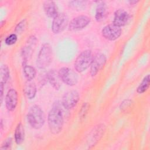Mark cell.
<instances>
[{
	"instance_id": "2",
	"label": "cell",
	"mask_w": 150,
	"mask_h": 150,
	"mask_svg": "<svg viewBox=\"0 0 150 150\" xmlns=\"http://www.w3.org/2000/svg\"><path fill=\"white\" fill-rule=\"evenodd\" d=\"M26 118L29 125L35 129L41 128L45 122L44 112L38 105H33L30 107Z\"/></svg>"
},
{
	"instance_id": "30",
	"label": "cell",
	"mask_w": 150,
	"mask_h": 150,
	"mask_svg": "<svg viewBox=\"0 0 150 150\" xmlns=\"http://www.w3.org/2000/svg\"><path fill=\"white\" fill-rule=\"evenodd\" d=\"M130 5H135L137 4L138 2H139V1H128Z\"/></svg>"
},
{
	"instance_id": "15",
	"label": "cell",
	"mask_w": 150,
	"mask_h": 150,
	"mask_svg": "<svg viewBox=\"0 0 150 150\" xmlns=\"http://www.w3.org/2000/svg\"><path fill=\"white\" fill-rule=\"evenodd\" d=\"M46 78L47 81L54 89L57 90H59L62 84L58 72L57 73L54 70H50L47 73Z\"/></svg>"
},
{
	"instance_id": "26",
	"label": "cell",
	"mask_w": 150,
	"mask_h": 150,
	"mask_svg": "<svg viewBox=\"0 0 150 150\" xmlns=\"http://www.w3.org/2000/svg\"><path fill=\"white\" fill-rule=\"evenodd\" d=\"M26 26V21L25 19H23L20 22H19L17 25L15 27V32L16 33H21L25 29Z\"/></svg>"
},
{
	"instance_id": "28",
	"label": "cell",
	"mask_w": 150,
	"mask_h": 150,
	"mask_svg": "<svg viewBox=\"0 0 150 150\" xmlns=\"http://www.w3.org/2000/svg\"><path fill=\"white\" fill-rule=\"evenodd\" d=\"M131 101L130 100H124L121 103V104L120 105V108L122 110L125 109L126 108H127L128 107H129L131 105Z\"/></svg>"
},
{
	"instance_id": "25",
	"label": "cell",
	"mask_w": 150,
	"mask_h": 150,
	"mask_svg": "<svg viewBox=\"0 0 150 150\" xmlns=\"http://www.w3.org/2000/svg\"><path fill=\"white\" fill-rule=\"evenodd\" d=\"M18 40V36L16 33H12L8 36L5 39V43L8 46L14 45Z\"/></svg>"
},
{
	"instance_id": "19",
	"label": "cell",
	"mask_w": 150,
	"mask_h": 150,
	"mask_svg": "<svg viewBox=\"0 0 150 150\" xmlns=\"http://www.w3.org/2000/svg\"><path fill=\"white\" fill-rule=\"evenodd\" d=\"M23 72L27 81H32L36 76V70L35 67L26 64H23Z\"/></svg>"
},
{
	"instance_id": "9",
	"label": "cell",
	"mask_w": 150,
	"mask_h": 150,
	"mask_svg": "<svg viewBox=\"0 0 150 150\" xmlns=\"http://www.w3.org/2000/svg\"><path fill=\"white\" fill-rule=\"evenodd\" d=\"M122 33L121 28L113 23L105 26L102 30V36L107 40L113 41L117 39Z\"/></svg>"
},
{
	"instance_id": "12",
	"label": "cell",
	"mask_w": 150,
	"mask_h": 150,
	"mask_svg": "<svg viewBox=\"0 0 150 150\" xmlns=\"http://www.w3.org/2000/svg\"><path fill=\"white\" fill-rule=\"evenodd\" d=\"M18 101V94L14 88L9 89L5 96V107L9 111H13L16 108Z\"/></svg>"
},
{
	"instance_id": "3",
	"label": "cell",
	"mask_w": 150,
	"mask_h": 150,
	"mask_svg": "<svg viewBox=\"0 0 150 150\" xmlns=\"http://www.w3.org/2000/svg\"><path fill=\"white\" fill-rule=\"evenodd\" d=\"M53 50L51 45L48 43H44L38 54L36 64L39 69H45L52 62Z\"/></svg>"
},
{
	"instance_id": "14",
	"label": "cell",
	"mask_w": 150,
	"mask_h": 150,
	"mask_svg": "<svg viewBox=\"0 0 150 150\" xmlns=\"http://www.w3.org/2000/svg\"><path fill=\"white\" fill-rule=\"evenodd\" d=\"M43 11L46 15L51 18H55L59 14L57 5L53 1H46L43 4Z\"/></svg>"
},
{
	"instance_id": "8",
	"label": "cell",
	"mask_w": 150,
	"mask_h": 150,
	"mask_svg": "<svg viewBox=\"0 0 150 150\" xmlns=\"http://www.w3.org/2000/svg\"><path fill=\"white\" fill-rule=\"evenodd\" d=\"M107 62V56L103 53H98L93 58L90 68V74L94 77L103 68Z\"/></svg>"
},
{
	"instance_id": "7",
	"label": "cell",
	"mask_w": 150,
	"mask_h": 150,
	"mask_svg": "<svg viewBox=\"0 0 150 150\" xmlns=\"http://www.w3.org/2000/svg\"><path fill=\"white\" fill-rule=\"evenodd\" d=\"M80 99L79 93L75 90H70L63 96L62 99V105L66 110L73 108L77 104Z\"/></svg>"
},
{
	"instance_id": "22",
	"label": "cell",
	"mask_w": 150,
	"mask_h": 150,
	"mask_svg": "<svg viewBox=\"0 0 150 150\" xmlns=\"http://www.w3.org/2000/svg\"><path fill=\"white\" fill-rule=\"evenodd\" d=\"M9 69L7 65H2L1 67L0 70V83L5 84L9 77Z\"/></svg>"
},
{
	"instance_id": "27",
	"label": "cell",
	"mask_w": 150,
	"mask_h": 150,
	"mask_svg": "<svg viewBox=\"0 0 150 150\" xmlns=\"http://www.w3.org/2000/svg\"><path fill=\"white\" fill-rule=\"evenodd\" d=\"M11 145H12V138H8L2 143V144L1 146V149H11Z\"/></svg>"
},
{
	"instance_id": "1",
	"label": "cell",
	"mask_w": 150,
	"mask_h": 150,
	"mask_svg": "<svg viewBox=\"0 0 150 150\" xmlns=\"http://www.w3.org/2000/svg\"><path fill=\"white\" fill-rule=\"evenodd\" d=\"M62 103L56 101L53 103L47 115V124L50 131L54 134H59L64 124L63 111Z\"/></svg>"
},
{
	"instance_id": "29",
	"label": "cell",
	"mask_w": 150,
	"mask_h": 150,
	"mask_svg": "<svg viewBox=\"0 0 150 150\" xmlns=\"http://www.w3.org/2000/svg\"><path fill=\"white\" fill-rule=\"evenodd\" d=\"M4 84L0 83V89H1V104L2 103L3 101V96H4Z\"/></svg>"
},
{
	"instance_id": "6",
	"label": "cell",
	"mask_w": 150,
	"mask_h": 150,
	"mask_svg": "<svg viewBox=\"0 0 150 150\" xmlns=\"http://www.w3.org/2000/svg\"><path fill=\"white\" fill-rule=\"evenodd\" d=\"M69 25V18L64 13H59L53 18L52 23V30L54 34L62 33Z\"/></svg>"
},
{
	"instance_id": "13",
	"label": "cell",
	"mask_w": 150,
	"mask_h": 150,
	"mask_svg": "<svg viewBox=\"0 0 150 150\" xmlns=\"http://www.w3.org/2000/svg\"><path fill=\"white\" fill-rule=\"evenodd\" d=\"M129 19V13L123 9H119L114 12L113 24L121 27L125 26Z\"/></svg>"
},
{
	"instance_id": "4",
	"label": "cell",
	"mask_w": 150,
	"mask_h": 150,
	"mask_svg": "<svg viewBox=\"0 0 150 150\" xmlns=\"http://www.w3.org/2000/svg\"><path fill=\"white\" fill-rule=\"evenodd\" d=\"M93 58V54L90 50H85L81 52L74 61V66L76 71L78 73L86 71L90 66Z\"/></svg>"
},
{
	"instance_id": "20",
	"label": "cell",
	"mask_w": 150,
	"mask_h": 150,
	"mask_svg": "<svg viewBox=\"0 0 150 150\" xmlns=\"http://www.w3.org/2000/svg\"><path fill=\"white\" fill-rule=\"evenodd\" d=\"M105 130V127L104 124H99L94 129L93 131H92L91 132V138H92V141L93 144L94 141V145L98 141V139L99 140L100 138L102 137L103 134H104V132Z\"/></svg>"
},
{
	"instance_id": "21",
	"label": "cell",
	"mask_w": 150,
	"mask_h": 150,
	"mask_svg": "<svg viewBox=\"0 0 150 150\" xmlns=\"http://www.w3.org/2000/svg\"><path fill=\"white\" fill-rule=\"evenodd\" d=\"M149 86V74H147L144 77L142 81L137 88V92L138 94H142L148 89Z\"/></svg>"
},
{
	"instance_id": "16",
	"label": "cell",
	"mask_w": 150,
	"mask_h": 150,
	"mask_svg": "<svg viewBox=\"0 0 150 150\" xmlns=\"http://www.w3.org/2000/svg\"><path fill=\"white\" fill-rule=\"evenodd\" d=\"M23 92L26 97L29 100L33 99L37 93V87L34 82L27 81L23 86Z\"/></svg>"
},
{
	"instance_id": "18",
	"label": "cell",
	"mask_w": 150,
	"mask_h": 150,
	"mask_svg": "<svg viewBox=\"0 0 150 150\" xmlns=\"http://www.w3.org/2000/svg\"><path fill=\"white\" fill-rule=\"evenodd\" d=\"M15 141L17 145H21L25 140V129L21 122L18 124L14 133Z\"/></svg>"
},
{
	"instance_id": "5",
	"label": "cell",
	"mask_w": 150,
	"mask_h": 150,
	"mask_svg": "<svg viewBox=\"0 0 150 150\" xmlns=\"http://www.w3.org/2000/svg\"><path fill=\"white\" fill-rule=\"evenodd\" d=\"M58 74L62 82L69 86H75L78 82V75L73 69L63 67L58 71Z\"/></svg>"
},
{
	"instance_id": "11",
	"label": "cell",
	"mask_w": 150,
	"mask_h": 150,
	"mask_svg": "<svg viewBox=\"0 0 150 150\" xmlns=\"http://www.w3.org/2000/svg\"><path fill=\"white\" fill-rule=\"evenodd\" d=\"M37 42V39L34 36H30L26 43L24 47H23L22 50V56L23 57V64H26L28 59L31 56L33 52L34 49L35 47L36 44Z\"/></svg>"
},
{
	"instance_id": "24",
	"label": "cell",
	"mask_w": 150,
	"mask_h": 150,
	"mask_svg": "<svg viewBox=\"0 0 150 150\" xmlns=\"http://www.w3.org/2000/svg\"><path fill=\"white\" fill-rule=\"evenodd\" d=\"M90 108V105L88 103H84L81 105L80 110L79 111V118L81 121L84 120L88 113Z\"/></svg>"
},
{
	"instance_id": "17",
	"label": "cell",
	"mask_w": 150,
	"mask_h": 150,
	"mask_svg": "<svg viewBox=\"0 0 150 150\" xmlns=\"http://www.w3.org/2000/svg\"><path fill=\"white\" fill-rule=\"evenodd\" d=\"M107 13V5L104 1H100L96 9L95 19L97 22H101L104 19Z\"/></svg>"
},
{
	"instance_id": "23",
	"label": "cell",
	"mask_w": 150,
	"mask_h": 150,
	"mask_svg": "<svg viewBox=\"0 0 150 150\" xmlns=\"http://www.w3.org/2000/svg\"><path fill=\"white\" fill-rule=\"evenodd\" d=\"M87 5V2L84 1H72L69 2V6L73 10H84Z\"/></svg>"
},
{
	"instance_id": "10",
	"label": "cell",
	"mask_w": 150,
	"mask_h": 150,
	"mask_svg": "<svg viewBox=\"0 0 150 150\" xmlns=\"http://www.w3.org/2000/svg\"><path fill=\"white\" fill-rule=\"evenodd\" d=\"M91 21L90 18L86 15H79L73 18L69 23V29L75 32L83 29L88 25Z\"/></svg>"
}]
</instances>
